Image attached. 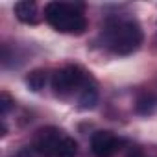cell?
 I'll return each instance as SVG.
<instances>
[{"mask_svg": "<svg viewBox=\"0 0 157 157\" xmlns=\"http://www.w3.org/2000/svg\"><path fill=\"white\" fill-rule=\"evenodd\" d=\"M78 155V142L72 139V137H65V140L61 142L59 150H57V155L56 157H76Z\"/></svg>", "mask_w": 157, "mask_h": 157, "instance_id": "cell-10", "label": "cell"}, {"mask_svg": "<svg viewBox=\"0 0 157 157\" xmlns=\"http://www.w3.org/2000/svg\"><path fill=\"white\" fill-rule=\"evenodd\" d=\"M137 157H140V155H137Z\"/></svg>", "mask_w": 157, "mask_h": 157, "instance_id": "cell-12", "label": "cell"}, {"mask_svg": "<svg viewBox=\"0 0 157 157\" xmlns=\"http://www.w3.org/2000/svg\"><path fill=\"white\" fill-rule=\"evenodd\" d=\"M44 19L54 30L61 33L80 35L87 28V19L82 11V6H78V4L48 2L44 6Z\"/></svg>", "mask_w": 157, "mask_h": 157, "instance_id": "cell-2", "label": "cell"}, {"mask_svg": "<svg viewBox=\"0 0 157 157\" xmlns=\"http://www.w3.org/2000/svg\"><path fill=\"white\" fill-rule=\"evenodd\" d=\"M91 82V76L76 65H67L59 68L52 78V89L57 98H68L74 93H82V89Z\"/></svg>", "mask_w": 157, "mask_h": 157, "instance_id": "cell-3", "label": "cell"}, {"mask_svg": "<svg viewBox=\"0 0 157 157\" xmlns=\"http://www.w3.org/2000/svg\"><path fill=\"white\" fill-rule=\"evenodd\" d=\"M104 43L117 56H129L142 44V30L135 19L115 17L104 28Z\"/></svg>", "mask_w": 157, "mask_h": 157, "instance_id": "cell-1", "label": "cell"}, {"mask_svg": "<svg viewBox=\"0 0 157 157\" xmlns=\"http://www.w3.org/2000/svg\"><path fill=\"white\" fill-rule=\"evenodd\" d=\"M120 148V140L111 131H96L91 137V150L96 157H113Z\"/></svg>", "mask_w": 157, "mask_h": 157, "instance_id": "cell-5", "label": "cell"}, {"mask_svg": "<svg viewBox=\"0 0 157 157\" xmlns=\"http://www.w3.org/2000/svg\"><path fill=\"white\" fill-rule=\"evenodd\" d=\"M96 102H98V89H96L94 82L91 80L82 89V93L78 94V107L83 109V111H89V109H93L96 105Z\"/></svg>", "mask_w": 157, "mask_h": 157, "instance_id": "cell-7", "label": "cell"}, {"mask_svg": "<svg viewBox=\"0 0 157 157\" xmlns=\"http://www.w3.org/2000/svg\"><path fill=\"white\" fill-rule=\"evenodd\" d=\"M13 104H15V100L10 96V93H6V91L0 93V111H2V117H6L10 113V109L13 107Z\"/></svg>", "mask_w": 157, "mask_h": 157, "instance_id": "cell-11", "label": "cell"}, {"mask_svg": "<svg viewBox=\"0 0 157 157\" xmlns=\"http://www.w3.org/2000/svg\"><path fill=\"white\" fill-rule=\"evenodd\" d=\"M155 107H157V100L151 96V94H142V96H139V100H137V104H135V109H137V113L139 115H151L153 111H155Z\"/></svg>", "mask_w": 157, "mask_h": 157, "instance_id": "cell-9", "label": "cell"}, {"mask_svg": "<svg viewBox=\"0 0 157 157\" xmlns=\"http://www.w3.org/2000/svg\"><path fill=\"white\" fill-rule=\"evenodd\" d=\"M15 15L24 24H37L39 22L37 4L35 2H30V0H22V2H17L15 4Z\"/></svg>", "mask_w": 157, "mask_h": 157, "instance_id": "cell-6", "label": "cell"}, {"mask_svg": "<svg viewBox=\"0 0 157 157\" xmlns=\"http://www.w3.org/2000/svg\"><path fill=\"white\" fill-rule=\"evenodd\" d=\"M26 85L33 91V93H39L44 89L46 85V72L43 68H33L28 76H26Z\"/></svg>", "mask_w": 157, "mask_h": 157, "instance_id": "cell-8", "label": "cell"}, {"mask_svg": "<svg viewBox=\"0 0 157 157\" xmlns=\"http://www.w3.org/2000/svg\"><path fill=\"white\" fill-rule=\"evenodd\" d=\"M65 137H67L65 131H61L59 128H54V126L43 128L37 131V135L33 139V150L44 157H56Z\"/></svg>", "mask_w": 157, "mask_h": 157, "instance_id": "cell-4", "label": "cell"}]
</instances>
